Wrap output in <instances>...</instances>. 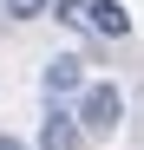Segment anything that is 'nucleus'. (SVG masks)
<instances>
[{
    "instance_id": "obj_1",
    "label": "nucleus",
    "mask_w": 144,
    "mask_h": 150,
    "mask_svg": "<svg viewBox=\"0 0 144 150\" xmlns=\"http://www.w3.org/2000/svg\"><path fill=\"white\" fill-rule=\"evenodd\" d=\"M72 124H79V137H111L118 124H125V91H118L111 79L85 85L79 105H72Z\"/></svg>"
},
{
    "instance_id": "obj_2",
    "label": "nucleus",
    "mask_w": 144,
    "mask_h": 150,
    "mask_svg": "<svg viewBox=\"0 0 144 150\" xmlns=\"http://www.w3.org/2000/svg\"><path fill=\"white\" fill-rule=\"evenodd\" d=\"M66 26H85V33H98V39H125L131 33V13H125V0H59L53 7Z\"/></svg>"
},
{
    "instance_id": "obj_3",
    "label": "nucleus",
    "mask_w": 144,
    "mask_h": 150,
    "mask_svg": "<svg viewBox=\"0 0 144 150\" xmlns=\"http://www.w3.org/2000/svg\"><path fill=\"white\" fill-rule=\"evenodd\" d=\"M39 85H46L53 105H59V98H79V91H85V59H79V52H53L46 72H39Z\"/></svg>"
},
{
    "instance_id": "obj_4",
    "label": "nucleus",
    "mask_w": 144,
    "mask_h": 150,
    "mask_svg": "<svg viewBox=\"0 0 144 150\" xmlns=\"http://www.w3.org/2000/svg\"><path fill=\"white\" fill-rule=\"evenodd\" d=\"M39 150H85V137H79V124H72V111H46V124H39Z\"/></svg>"
},
{
    "instance_id": "obj_5",
    "label": "nucleus",
    "mask_w": 144,
    "mask_h": 150,
    "mask_svg": "<svg viewBox=\"0 0 144 150\" xmlns=\"http://www.w3.org/2000/svg\"><path fill=\"white\" fill-rule=\"evenodd\" d=\"M46 7H53V0H0V13H7V20H39Z\"/></svg>"
},
{
    "instance_id": "obj_6",
    "label": "nucleus",
    "mask_w": 144,
    "mask_h": 150,
    "mask_svg": "<svg viewBox=\"0 0 144 150\" xmlns=\"http://www.w3.org/2000/svg\"><path fill=\"white\" fill-rule=\"evenodd\" d=\"M0 150H26V144H20V137H0Z\"/></svg>"
}]
</instances>
